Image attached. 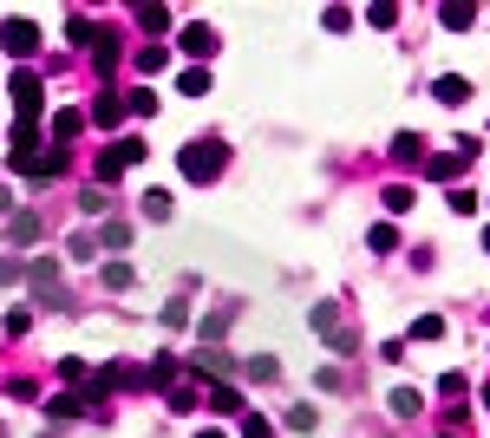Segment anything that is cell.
I'll return each instance as SVG.
<instances>
[{
  "mask_svg": "<svg viewBox=\"0 0 490 438\" xmlns=\"http://www.w3.org/2000/svg\"><path fill=\"white\" fill-rule=\"evenodd\" d=\"M65 33H73L79 46H98V40H105V33H98V27L86 20V13H73V20H65Z\"/></svg>",
  "mask_w": 490,
  "mask_h": 438,
  "instance_id": "20",
  "label": "cell"
},
{
  "mask_svg": "<svg viewBox=\"0 0 490 438\" xmlns=\"http://www.w3.org/2000/svg\"><path fill=\"white\" fill-rule=\"evenodd\" d=\"M40 438H59V432H53V426H46V432H40Z\"/></svg>",
  "mask_w": 490,
  "mask_h": 438,
  "instance_id": "42",
  "label": "cell"
},
{
  "mask_svg": "<svg viewBox=\"0 0 490 438\" xmlns=\"http://www.w3.org/2000/svg\"><path fill=\"white\" fill-rule=\"evenodd\" d=\"M27 281H33V295H40V301H46V295H53V288H59V262H46V256H40V262H33V268H27Z\"/></svg>",
  "mask_w": 490,
  "mask_h": 438,
  "instance_id": "13",
  "label": "cell"
},
{
  "mask_svg": "<svg viewBox=\"0 0 490 438\" xmlns=\"http://www.w3.org/2000/svg\"><path fill=\"white\" fill-rule=\"evenodd\" d=\"M288 426L295 432H314V406H288Z\"/></svg>",
  "mask_w": 490,
  "mask_h": 438,
  "instance_id": "38",
  "label": "cell"
},
{
  "mask_svg": "<svg viewBox=\"0 0 490 438\" xmlns=\"http://www.w3.org/2000/svg\"><path fill=\"white\" fill-rule=\"evenodd\" d=\"M484 256H490V229H484Z\"/></svg>",
  "mask_w": 490,
  "mask_h": 438,
  "instance_id": "43",
  "label": "cell"
},
{
  "mask_svg": "<svg viewBox=\"0 0 490 438\" xmlns=\"http://www.w3.org/2000/svg\"><path fill=\"white\" fill-rule=\"evenodd\" d=\"M13 210V190H7V183H0V216H7Z\"/></svg>",
  "mask_w": 490,
  "mask_h": 438,
  "instance_id": "40",
  "label": "cell"
},
{
  "mask_svg": "<svg viewBox=\"0 0 490 438\" xmlns=\"http://www.w3.org/2000/svg\"><path fill=\"white\" fill-rule=\"evenodd\" d=\"M242 373H249V380H275V373H281V366H275V360H268V353H256V360H249V366H242Z\"/></svg>",
  "mask_w": 490,
  "mask_h": 438,
  "instance_id": "33",
  "label": "cell"
},
{
  "mask_svg": "<svg viewBox=\"0 0 490 438\" xmlns=\"http://www.w3.org/2000/svg\"><path fill=\"white\" fill-rule=\"evenodd\" d=\"M242 438H275V419H262V412H242Z\"/></svg>",
  "mask_w": 490,
  "mask_h": 438,
  "instance_id": "26",
  "label": "cell"
},
{
  "mask_svg": "<svg viewBox=\"0 0 490 438\" xmlns=\"http://www.w3.org/2000/svg\"><path fill=\"white\" fill-rule=\"evenodd\" d=\"M308 321H314L320 341H327V353H341V360H347L353 347H360V341L347 334V321H341V301H314V314H308Z\"/></svg>",
  "mask_w": 490,
  "mask_h": 438,
  "instance_id": "2",
  "label": "cell"
},
{
  "mask_svg": "<svg viewBox=\"0 0 490 438\" xmlns=\"http://www.w3.org/2000/svg\"><path fill=\"white\" fill-rule=\"evenodd\" d=\"M484 406H490V393H484Z\"/></svg>",
  "mask_w": 490,
  "mask_h": 438,
  "instance_id": "44",
  "label": "cell"
},
{
  "mask_svg": "<svg viewBox=\"0 0 490 438\" xmlns=\"http://www.w3.org/2000/svg\"><path fill=\"white\" fill-rule=\"evenodd\" d=\"M223 164H229V144L223 138H190L177 150V171L190 177V183H216L223 177Z\"/></svg>",
  "mask_w": 490,
  "mask_h": 438,
  "instance_id": "1",
  "label": "cell"
},
{
  "mask_svg": "<svg viewBox=\"0 0 490 438\" xmlns=\"http://www.w3.org/2000/svg\"><path fill=\"white\" fill-rule=\"evenodd\" d=\"M366 242H373V256H393V249H399V229H393V223H373V229H366Z\"/></svg>",
  "mask_w": 490,
  "mask_h": 438,
  "instance_id": "16",
  "label": "cell"
},
{
  "mask_svg": "<svg viewBox=\"0 0 490 438\" xmlns=\"http://www.w3.org/2000/svg\"><path fill=\"white\" fill-rule=\"evenodd\" d=\"M418 150H425V144H418V138H412V131H399V138H393V158H399V164H412V158H418Z\"/></svg>",
  "mask_w": 490,
  "mask_h": 438,
  "instance_id": "30",
  "label": "cell"
},
{
  "mask_svg": "<svg viewBox=\"0 0 490 438\" xmlns=\"http://www.w3.org/2000/svg\"><path fill=\"white\" fill-rule=\"evenodd\" d=\"M0 46H7L13 59H33L40 53V27H33L27 13H13V20H0Z\"/></svg>",
  "mask_w": 490,
  "mask_h": 438,
  "instance_id": "4",
  "label": "cell"
},
{
  "mask_svg": "<svg viewBox=\"0 0 490 438\" xmlns=\"http://www.w3.org/2000/svg\"><path fill=\"white\" fill-rule=\"evenodd\" d=\"M79 131H86V111H53V131H46V138H53L59 150L79 138Z\"/></svg>",
  "mask_w": 490,
  "mask_h": 438,
  "instance_id": "11",
  "label": "cell"
},
{
  "mask_svg": "<svg viewBox=\"0 0 490 438\" xmlns=\"http://www.w3.org/2000/svg\"><path fill=\"white\" fill-rule=\"evenodd\" d=\"M46 412H53V419H79V412H86V399H79V393H53V406H46Z\"/></svg>",
  "mask_w": 490,
  "mask_h": 438,
  "instance_id": "23",
  "label": "cell"
},
{
  "mask_svg": "<svg viewBox=\"0 0 490 438\" xmlns=\"http://www.w3.org/2000/svg\"><path fill=\"white\" fill-rule=\"evenodd\" d=\"M105 249H111V256H125V249H131V229H125V223H105Z\"/></svg>",
  "mask_w": 490,
  "mask_h": 438,
  "instance_id": "31",
  "label": "cell"
},
{
  "mask_svg": "<svg viewBox=\"0 0 490 438\" xmlns=\"http://www.w3.org/2000/svg\"><path fill=\"white\" fill-rule=\"evenodd\" d=\"M399 20V7H393V0H379V7H366V27H393Z\"/></svg>",
  "mask_w": 490,
  "mask_h": 438,
  "instance_id": "32",
  "label": "cell"
},
{
  "mask_svg": "<svg viewBox=\"0 0 490 438\" xmlns=\"http://www.w3.org/2000/svg\"><path fill=\"white\" fill-rule=\"evenodd\" d=\"M196 438H223V432H216V426H203V432H196Z\"/></svg>",
  "mask_w": 490,
  "mask_h": 438,
  "instance_id": "41",
  "label": "cell"
},
{
  "mask_svg": "<svg viewBox=\"0 0 490 438\" xmlns=\"http://www.w3.org/2000/svg\"><path fill=\"white\" fill-rule=\"evenodd\" d=\"M7 242H13V249H33V242H40V216H33V210H13V216H7Z\"/></svg>",
  "mask_w": 490,
  "mask_h": 438,
  "instance_id": "8",
  "label": "cell"
},
{
  "mask_svg": "<svg viewBox=\"0 0 490 438\" xmlns=\"http://www.w3.org/2000/svg\"><path fill=\"white\" fill-rule=\"evenodd\" d=\"M418 412V393H393V419H412Z\"/></svg>",
  "mask_w": 490,
  "mask_h": 438,
  "instance_id": "37",
  "label": "cell"
},
{
  "mask_svg": "<svg viewBox=\"0 0 490 438\" xmlns=\"http://www.w3.org/2000/svg\"><path fill=\"white\" fill-rule=\"evenodd\" d=\"M92 65H98V79H105V73H111V65H118V40H111V33H105V40H98V46H92Z\"/></svg>",
  "mask_w": 490,
  "mask_h": 438,
  "instance_id": "22",
  "label": "cell"
},
{
  "mask_svg": "<svg viewBox=\"0 0 490 438\" xmlns=\"http://www.w3.org/2000/svg\"><path fill=\"white\" fill-rule=\"evenodd\" d=\"M190 366H196L203 380H210V373H235V353H229L223 341H203V347L190 353Z\"/></svg>",
  "mask_w": 490,
  "mask_h": 438,
  "instance_id": "6",
  "label": "cell"
},
{
  "mask_svg": "<svg viewBox=\"0 0 490 438\" xmlns=\"http://www.w3.org/2000/svg\"><path fill=\"white\" fill-rule=\"evenodd\" d=\"M171 373H177V360H171V353H157V360L144 366V380H150V386H171Z\"/></svg>",
  "mask_w": 490,
  "mask_h": 438,
  "instance_id": "24",
  "label": "cell"
},
{
  "mask_svg": "<svg viewBox=\"0 0 490 438\" xmlns=\"http://www.w3.org/2000/svg\"><path fill=\"white\" fill-rule=\"evenodd\" d=\"M125 111L150 118V111H157V92H150V86H131V92H125Z\"/></svg>",
  "mask_w": 490,
  "mask_h": 438,
  "instance_id": "17",
  "label": "cell"
},
{
  "mask_svg": "<svg viewBox=\"0 0 490 438\" xmlns=\"http://www.w3.org/2000/svg\"><path fill=\"white\" fill-rule=\"evenodd\" d=\"M20 281V262H0V288H13Z\"/></svg>",
  "mask_w": 490,
  "mask_h": 438,
  "instance_id": "39",
  "label": "cell"
},
{
  "mask_svg": "<svg viewBox=\"0 0 490 438\" xmlns=\"http://www.w3.org/2000/svg\"><path fill=\"white\" fill-rule=\"evenodd\" d=\"M320 27H327V33H347L353 13H347V7H327V13H320Z\"/></svg>",
  "mask_w": 490,
  "mask_h": 438,
  "instance_id": "35",
  "label": "cell"
},
{
  "mask_svg": "<svg viewBox=\"0 0 490 438\" xmlns=\"http://www.w3.org/2000/svg\"><path fill=\"white\" fill-rule=\"evenodd\" d=\"M111 150H118V164H125V171H131V164H144V138H118Z\"/></svg>",
  "mask_w": 490,
  "mask_h": 438,
  "instance_id": "25",
  "label": "cell"
},
{
  "mask_svg": "<svg viewBox=\"0 0 490 438\" xmlns=\"http://www.w3.org/2000/svg\"><path fill=\"white\" fill-rule=\"evenodd\" d=\"M412 204H418V196H412V183H386V210H393V216H405Z\"/></svg>",
  "mask_w": 490,
  "mask_h": 438,
  "instance_id": "18",
  "label": "cell"
},
{
  "mask_svg": "<svg viewBox=\"0 0 490 438\" xmlns=\"http://www.w3.org/2000/svg\"><path fill=\"white\" fill-rule=\"evenodd\" d=\"M65 256H73V262H92V256H98V235H73V242H65Z\"/></svg>",
  "mask_w": 490,
  "mask_h": 438,
  "instance_id": "28",
  "label": "cell"
},
{
  "mask_svg": "<svg viewBox=\"0 0 490 438\" xmlns=\"http://www.w3.org/2000/svg\"><path fill=\"white\" fill-rule=\"evenodd\" d=\"M210 406H216V412H229V419H242V393H235L229 380H210Z\"/></svg>",
  "mask_w": 490,
  "mask_h": 438,
  "instance_id": "14",
  "label": "cell"
},
{
  "mask_svg": "<svg viewBox=\"0 0 490 438\" xmlns=\"http://www.w3.org/2000/svg\"><path fill=\"white\" fill-rule=\"evenodd\" d=\"M144 216H157V223H164V216H171V196H164V190H150V196H144Z\"/></svg>",
  "mask_w": 490,
  "mask_h": 438,
  "instance_id": "36",
  "label": "cell"
},
{
  "mask_svg": "<svg viewBox=\"0 0 490 438\" xmlns=\"http://www.w3.org/2000/svg\"><path fill=\"white\" fill-rule=\"evenodd\" d=\"M438 334H445V321H438V314H418V327H412V341H438Z\"/></svg>",
  "mask_w": 490,
  "mask_h": 438,
  "instance_id": "34",
  "label": "cell"
},
{
  "mask_svg": "<svg viewBox=\"0 0 490 438\" xmlns=\"http://www.w3.org/2000/svg\"><path fill=\"white\" fill-rule=\"evenodd\" d=\"M464 164H471V158H464V150H451V158H432V177H438V183H451V177H458V171H464Z\"/></svg>",
  "mask_w": 490,
  "mask_h": 438,
  "instance_id": "21",
  "label": "cell"
},
{
  "mask_svg": "<svg viewBox=\"0 0 490 438\" xmlns=\"http://www.w3.org/2000/svg\"><path fill=\"white\" fill-rule=\"evenodd\" d=\"M164 65H171V46H164V40H150L144 53H138V73H164Z\"/></svg>",
  "mask_w": 490,
  "mask_h": 438,
  "instance_id": "15",
  "label": "cell"
},
{
  "mask_svg": "<svg viewBox=\"0 0 490 438\" xmlns=\"http://www.w3.org/2000/svg\"><path fill=\"white\" fill-rule=\"evenodd\" d=\"M177 46H183L190 59H210V53H216V33H210V27H183V33H177Z\"/></svg>",
  "mask_w": 490,
  "mask_h": 438,
  "instance_id": "10",
  "label": "cell"
},
{
  "mask_svg": "<svg viewBox=\"0 0 490 438\" xmlns=\"http://www.w3.org/2000/svg\"><path fill=\"white\" fill-rule=\"evenodd\" d=\"M13 171H20V177H33V183H46V177H65V150L53 144V150H33V158H13Z\"/></svg>",
  "mask_w": 490,
  "mask_h": 438,
  "instance_id": "5",
  "label": "cell"
},
{
  "mask_svg": "<svg viewBox=\"0 0 490 438\" xmlns=\"http://www.w3.org/2000/svg\"><path fill=\"white\" fill-rule=\"evenodd\" d=\"M138 27H150V33H164V27H171V7H138Z\"/></svg>",
  "mask_w": 490,
  "mask_h": 438,
  "instance_id": "29",
  "label": "cell"
},
{
  "mask_svg": "<svg viewBox=\"0 0 490 438\" xmlns=\"http://www.w3.org/2000/svg\"><path fill=\"white\" fill-rule=\"evenodd\" d=\"M432 98H438V105H464V98H471V79H464V73L432 79Z\"/></svg>",
  "mask_w": 490,
  "mask_h": 438,
  "instance_id": "9",
  "label": "cell"
},
{
  "mask_svg": "<svg viewBox=\"0 0 490 438\" xmlns=\"http://www.w3.org/2000/svg\"><path fill=\"white\" fill-rule=\"evenodd\" d=\"M177 86H183V98H203V92H210V65H190Z\"/></svg>",
  "mask_w": 490,
  "mask_h": 438,
  "instance_id": "19",
  "label": "cell"
},
{
  "mask_svg": "<svg viewBox=\"0 0 490 438\" xmlns=\"http://www.w3.org/2000/svg\"><path fill=\"white\" fill-rule=\"evenodd\" d=\"M471 20H478V7H464V0H445V7H438V27H451V33H471Z\"/></svg>",
  "mask_w": 490,
  "mask_h": 438,
  "instance_id": "12",
  "label": "cell"
},
{
  "mask_svg": "<svg viewBox=\"0 0 490 438\" xmlns=\"http://www.w3.org/2000/svg\"><path fill=\"white\" fill-rule=\"evenodd\" d=\"M183 321H190V301L171 295V301H164V327H183Z\"/></svg>",
  "mask_w": 490,
  "mask_h": 438,
  "instance_id": "27",
  "label": "cell"
},
{
  "mask_svg": "<svg viewBox=\"0 0 490 438\" xmlns=\"http://www.w3.org/2000/svg\"><path fill=\"white\" fill-rule=\"evenodd\" d=\"M7 92H13V118H20V125H40V105H46V86H40V73H13L7 79Z\"/></svg>",
  "mask_w": 490,
  "mask_h": 438,
  "instance_id": "3",
  "label": "cell"
},
{
  "mask_svg": "<svg viewBox=\"0 0 490 438\" xmlns=\"http://www.w3.org/2000/svg\"><path fill=\"white\" fill-rule=\"evenodd\" d=\"M86 118H92V125H98V131H111V125H118V118H125V92H111V86H105V92H98V98H92V111H86Z\"/></svg>",
  "mask_w": 490,
  "mask_h": 438,
  "instance_id": "7",
  "label": "cell"
}]
</instances>
